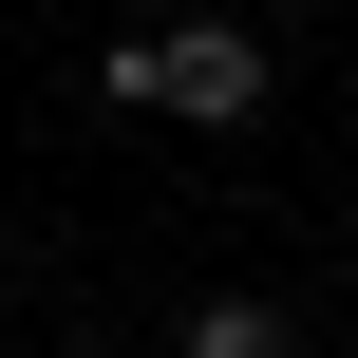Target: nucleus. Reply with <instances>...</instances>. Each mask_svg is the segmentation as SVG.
Masks as SVG:
<instances>
[{
  "label": "nucleus",
  "mask_w": 358,
  "mask_h": 358,
  "mask_svg": "<svg viewBox=\"0 0 358 358\" xmlns=\"http://www.w3.org/2000/svg\"><path fill=\"white\" fill-rule=\"evenodd\" d=\"M189 358H302V340H283V302H208V321H189Z\"/></svg>",
  "instance_id": "2"
},
{
  "label": "nucleus",
  "mask_w": 358,
  "mask_h": 358,
  "mask_svg": "<svg viewBox=\"0 0 358 358\" xmlns=\"http://www.w3.org/2000/svg\"><path fill=\"white\" fill-rule=\"evenodd\" d=\"M94 94H113V113H170V132H245V113H264V38H245V19H170V38H113Z\"/></svg>",
  "instance_id": "1"
}]
</instances>
